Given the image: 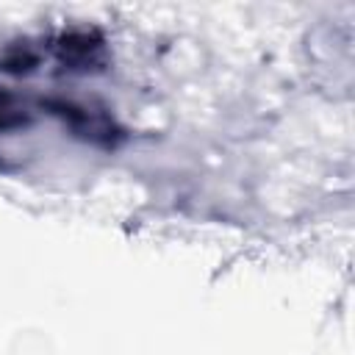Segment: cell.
<instances>
[{
  "mask_svg": "<svg viewBox=\"0 0 355 355\" xmlns=\"http://www.w3.org/2000/svg\"><path fill=\"white\" fill-rule=\"evenodd\" d=\"M25 122H28V114L22 103L14 94L0 89V130H14V128H22Z\"/></svg>",
  "mask_w": 355,
  "mask_h": 355,
  "instance_id": "obj_1",
  "label": "cell"
}]
</instances>
